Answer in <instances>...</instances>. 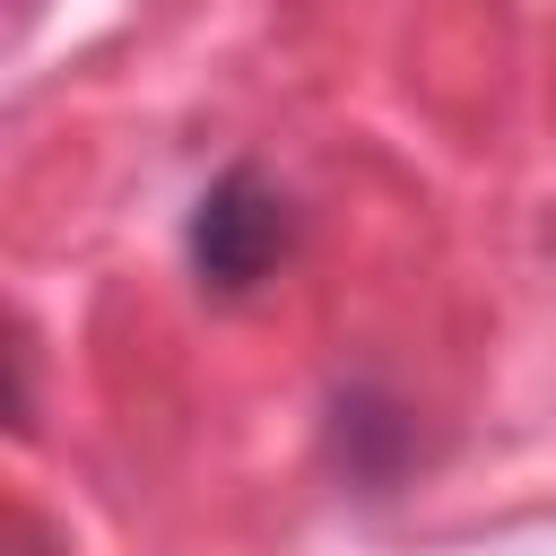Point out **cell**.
Instances as JSON below:
<instances>
[{"instance_id":"cell-1","label":"cell","mask_w":556,"mask_h":556,"mask_svg":"<svg viewBox=\"0 0 556 556\" xmlns=\"http://www.w3.org/2000/svg\"><path fill=\"white\" fill-rule=\"evenodd\" d=\"M287 252H295V200H287V182L278 174H261V165H226L200 200H191V217H182V261H191V278L208 287V295H252V287H269L278 269H287Z\"/></svg>"},{"instance_id":"cell-2","label":"cell","mask_w":556,"mask_h":556,"mask_svg":"<svg viewBox=\"0 0 556 556\" xmlns=\"http://www.w3.org/2000/svg\"><path fill=\"white\" fill-rule=\"evenodd\" d=\"M400 452H408V426H400V408H382V400H365V391H348L339 400V460H348V478H391L400 469Z\"/></svg>"}]
</instances>
